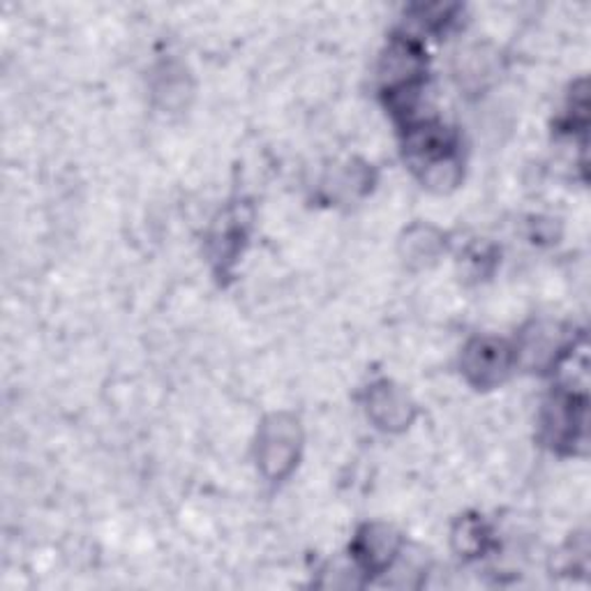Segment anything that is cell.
I'll return each mask as SVG.
<instances>
[{
    "label": "cell",
    "instance_id": "1",
    "mask_svg": "<svg viewBox=\"0 0 591 591\" xmlns=\"http://www.w3.org/2000/svg\"><path fill=\"white\" fill-rule=\"evenodd\" d=\"M296 428L291 420H285L282 416H276L264 428L262 437V467L270 476H282L291 470V460L296 453Z\"/></svg>",
    "mask_w": 591,
    "mask_h": 591
},
{
    "label": "cell",
    "instance_id": "2",
    "mask_svg": "<svg viewBox=\"0 0 591 591\" xmlns=\"http://www.w3.org/2000/svg\"><path fill=\"white\" fill-rule=\"evenodd\" d=\"M467 372L476 374V384L490 386L501 382V376L509 370V354H506L503 345L480 340L474 347H470L467 361H464Z\"/></svg>",
    "mask_w": 591,
    "mask_h": 591
},
{
    "label": "cell",
    "instance_id": "3",
    "mask_svg": "<svg viewBox=\"0 0 591 591\" xmlns=\"http://www.w3.org/2000/svg\"><path fill=\"white\" fill-rule=\"evenodd\" d=\"M397 553V538L386 526H368V532L358 538V559L372 571H382Z\"/></svg>",
    "mask_w": 591,
    "mask_h": 591
}]
</instances>
